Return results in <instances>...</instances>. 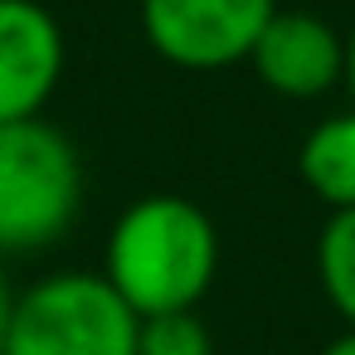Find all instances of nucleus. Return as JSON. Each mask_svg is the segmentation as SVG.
I'll return each mask as SVG.
<instances>
[{
	"label": "nucleus",
	"mask_w": 355,
	"mask_h": 355,
	"mask_svg": "<svg viewBox=\"0 0 355 355\" xmlns=\"http://www.w3.org/2000/svg\"><path fill=\"white\" fill-rule=\"evenodd\" d=\"M98 272L141 321L195 311L219 272V229L185 195H141L112 219Z\"/></svg>",
	"instance_id": "nucleus-1"
},
{
	"label": "nucleus",
	"mask_w": 355,
	"mask_h": 355,
	"mask_svg": "<svg viewBox=\"0 0 355 355\" xmlns=\"http://www.w3.org/2000/svg\"><path fill=\"white\" fill-rule=\"evenodd\" d=\"M83 209L78 146L44 117L0 122V258L44 253Z\"/></svg>",
	"instance_id": "nucleus-2"
},
{
	"label": "nucleus",
	"mask_w": 355,
	"mask_h": 355,
	"mask_svg": "<svg viewBox=\"0 0 355 355\" xmlns=\"http://www.w3.org/2000/svg\"><path fill=\"white\" fill-rule=\"evenodd\" d=\"M141 316L103 272H49L15 292L6 355H137Z\"/></svg>",
	"instance_id": "nucleus-3"
},
{
	"label": "nucleus",
	"mask_w": 355,
	"mask_h": 355,
	"mask_svg": "<svg viewBox=\"0 0 355 355\" xmlns=\"http://www.w3.org/2000/svg\"><path fill=\"white\" fill-rule=\"evenodd\" d=\"M272 15L277 0H141L137 6V25L151 54L190 73L248 64Z\"/></svg>",
	"instance_id": "nucleus-4"
},
{
	"label": "nucleus",
	"mask_w": 355,
	"mask_h": 355,
	"mask_svg": "<svg viewBox=\"0 0 355 355\" xmlns=\"http://www.w3.org/2000/svg\"><path fill=\"white\" fill-rule=\"evenodd\" d=\"M64 25L44 0H0V122H30L59 93Z\"/></svg>",
	"instance_id": "nucleus-5"
},
{
	"label": "nucleus",
	"mask_w": 355,
	"mask_h": 355,
	"mask_svg": "<svg viewBox=\"0 0 355 355\" xmlns=\"http://www.w3.org/2000/svg\"><path fill=\"white\" fill-rule=\"evenodd\" d=\"M253 78L292 103L326 98L345 83V35L311 10H277L248 54Z\"/></svg>",
	"instance_id": "nucleus-6"
},
{
	"label": "nucleus",
	"mask_w": 355,
	"mask_h": 355,
	"mask_svg": "<svg viewBox=\"0 0 355 355\" xmlns=\"http://www.w3.org/2000/svg\"><path fill=\"white\" fill-rule=\"evenodd\" d=\"M297 175L331 214L355 209V107L336 112V117H321L302 137Z\"/></svg>",
	"instance_id": "nucleus-7"
},
{
	"label": "nucleus",
	"mask_w": 355,
	"mask_h": 355,
	"mask_svg": "<svg viewBox=\"0 0 355 355\" xmlns=\"http://www.w3.org/2000/svg\"><path fill=\"white\" fill-rule=\"evenodd\" d=\"M316 282L331 302V311L355 326V209L326 214L316 234Z\"/></svg>",
	"instance_id": "nucleus-8"
},
{
	"label": "nucleus",
	"mask_w": 355,
	"mask_h": 355,
	"mask_svg": "<svg viewBox=\"0 0 355 355\" xmlns=\"http://www.w3.org/2000/svg\"><path fill=\"white\" fill-rule=\"evenodd\" d=\"M137 355H214V336L195 311H166L141 321Z\"/></svg>",
	"instance_id": "nucleus-9"
},
{
	"label": "nucleus",
	"mask_w": 355,
	"mask_h": 355,
	"mask_svg": "<svg viewBox=\"0 0 355 355\" xmlns=\"http://www.w3.org/2000/svg\"><path fill=\"white\" fill-rule=\"evenodd\" d=\"M10 306H15V292H10V277H6V258H0V355H6V326H10Z\"/></svg>",
	"instance_id": "nucleus-10"
},
{
	"label": "nucleus",
	"mask_w": 355,
	"mask_h": 355,
	"mask_svg": "<svg viewBox=\"0 0 355 355\" xmlns=\"http://www.w3.org/2000/svg\"><path fill=\"white\" fill-rule=\"evenodd\" d=\"M316 355H355V326H345L340 336H331V340H326Z\"/></svg>",
	"instance_id": "nucleus-11"
},
{
	"label": "nucleus",
	"mask_w": 355,
	"mask_h": 355,
	"mask_svg": "<svg viewBox=\"0 0 355 355\" xmlns=\"http://www.w3.org/2000/svg\"><path fill=\"white\" fill-rule=\"evenodd\" d=\"M345 88H350V98H355V25H350V35H345Z\"/></svg>",
	"instance_id": "nucleus-12"
}]
</instances>
